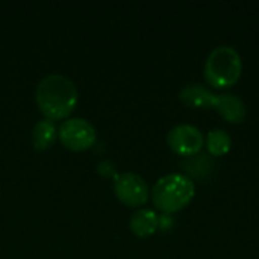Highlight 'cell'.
I'll return each mask as SVG.
<instances>
[{"instance_id":"3957f363","label":"cell","mask_w":259,"mask_h":259,"mask_svg":"<svg viewBox=\"0 0 259 259\" xmlns=\"http://www.w3.org/2000/svg\"><path fill=\"white\" fill-rule=\"evenodd\" d=\"M243 71V62L240 53L231 46L215 47L205 61V79L217 90L234 87Z\"/></svg>"},{"instance_id":"30bf717a","label":"cell","mask_w":259,"mask_h":259,"mask_svg":"<svg viewBox=\"0 0 259 259\" xmlns=\"http://www.w3.org/2000/svg\"><path fill=\"white\" fill-rule=\"evenodd\" d=\"M58 138V127L55 121L49 118H41L33 124L32 129V144L36 150L50 149Z\"/></svg>"},{"instance_id":"7a4b0ae2","label":"cell","mask_w":259,"mask_h":259,"mask_svg":"<svg viewBox=\"0 0 259 259\" xmlns=\"http://www.w3.org/2000/svg\"><path fill=\"white\" fill-rule=\"evenodd\" d=\"M194 194L196 185L184 173H170L159 178L150 191L153 206L165 215L185 209L194 199Z\"/></svg>"},{"instance_id":"277c9868","label":"cell","mask_w":259,"mask_h":259,"mask_svg":"<svg viewBox=\"0 0 259 259\" xmlns=\"http://www.w3.org/2000/svg\"><path fill=\"white\" fill-rule=\"evenodd\" d=\"M58 140L71 152H83L91 149L97 141L96 127L85 118L70 117L58 127Z\"/></svg>"},{"instance_id":"5b68a950","label":"cell","mask_w":259,"mask_h":259,"mask_svg":"<svg viewBox=\"0 0 259 259\" xmlns=\"http://www.w3.org/2000/svg\"><path fill=\"white\" fill-rule=\"evenodd\" d=\"M114 194L123 205L129 208H141L150 197L147 182L137 173L126 171L114 176Z\"/></svg>"},{"instance_id":"9c48e42d","label":"cell","mask_w":259,"mask_h":259,"mask_svg":"<svg viewBox=\"0 0 259 259\" xmlns=\"http://www.w3.org/2000/svg\"><path fill=\"white\" fill-rule=\"evenodd\" d=\"M129 229L138 238L152 237L159 229V215L153 209L140 208L131 215Z\"/></svg>"},{"instance_id":"8fae6325","label":"cell","mask_w":259,"mask_h":259,"mask_svg":"<svg viewBox=\"0 0 259 259\" xmlns=\"http://www.w3.org/2000/svg\"><path fill=\"white\" fill-rule=\"evenodd\" d=\"M181 167L184 168V175L196 179H206L212 170H214V161L211 159L209 155L205 153H197L194 156H188L184 158V161L181 162Z\"/></svg>"},{"instance_id":"6da1fadb","label":"cell","mask_w":259,"mask_h":259,"mask_svg":"<svg viewBox=\"0 0 259 259\" xmlns=\"http://www.w3.org/2000/svg\"><path fill=\"white\" fill-rule=\"evenodd\" d=\"M77 102L79 93L76 83L65 74H47L36 85L35 103L44 118L52 121L67 120L76 109Z\"/></svg>"},{"instance_id":"7c38bea8","label":"cell","mask_w":259,"mask_h":259,"mask_svg":"<svg viewBox=\"0 0 259 259\" xmlns=\"http://www.w3.org/2000/svg\"><path fill=\"white\" fill-rule=\"evenodd\" d=\"M205 146H206V150L211 156L219 158V156H225L231 150L232 140L226 131L214 129V131L208 132V135L205 138Z\"/></svg>"},{"instance_id":"8992f818","label":"cell","mask_w":259,"mask_h":259,"mask_svg":"<svg viewBox=\"0 0 259 259\" xmlns=\"http://www.w3.org/2000/svg\"><path fill=\"white\" fill-rule=\"evenodd\" d=\"M167 144L173 153L188 158L202 152L205 146V137L196 126L182 123L168 131Z\"/></svg>"},{"instance_id":"52a82bcc","label":"cell","mask_w":259,"mask_h":259,"mask_svg":"<svg viewBox=\"0 0 259 259\" xmlns=\"http://www.w3.org/2000/svg\"><path fill=\"white\" fill-rule=\"evenodd\" d=\"M219 94L200 83H188L179 93V100L184 106L193 109H212Z\"/></svg>"},{"instance_id":"ba28073f","label":"cell","mask_w":259,"mask_h":259,"mask_svg":"<svg viewBox=\"0 0 259 259\" xmlns=\"http://www.w3.org/2000/svg\"><path fill=\"white\" fill-rule=\"evenodd\" d=\"M214 109L220 114L222 118H225L228 123L240 124L246 120L247 109L244 102L235 96V94H220L217 96Z\"/></svg>"}]
</instances>
